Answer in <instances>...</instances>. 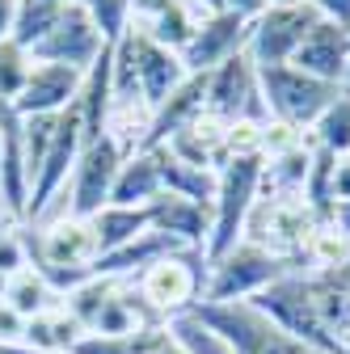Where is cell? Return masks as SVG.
<instances>
[{"mask_svg":"<svg viewBox=\"0 0 350 354\" xmlns=\"http://www.w3.org/2000/svg\"><path fill=\"white\" fill-rule=\"evenodd\" d=\"M304 270L300 261H287L270 249H261L253 241H241L237 249H228L220 261L207 266L203 274V295L199 304H237V299H253L257 291H266L270 283H279L283 274Z\"/></svg>","mask_w":350,"mask_h":354,"instance_id":"1","label":"cell"},{"mask_svg":"<svg viewBox=\"0 0 350 354\" xmlns=\"http://www.w3.org/2000/svg\"><path fill=\"white\" fill-rule=\"evenodd\" d=\"M257 194H261V156H237V160L220 165V190H215V207H211V236L203 249L207 266L241 245L245 219H249Z\"/></svg>","mask_w":350,"mask_h":354,"instance_id":"2","label":"cell"},{"mask_svg":"<svg viewBox=\"0 0 350 354\" xmlns=\"http://www.w3.org/2000/svg\"><path fill=\"white\" fill-rule=\"evenodd\" d=\"M194 313L220 333L237 354H325L308 342L283 333L270 317H261L249 299L237 304H194Z\"/></svg>","mask_w":350,"mask_h":354,"instance_id":"3","label":"cell"},{"mask_svg":"<svg viewBox=\"0 0 350 354\" xmlns=\"http://www.w3.org/2000/svg\"><path fill=\"white\" fill-rule=\"evenodd\" d=\"M257 88H261V102H266V114L300 131H308L325 114V106L342 93L338 84H325L291 64H257Z\"/></svg>","mask_w":350,"mask_h":354,"instance_id":"4","label":"cell"},{"mask_svg":"<svg viewBox=\"0 0 350 354\" xmlns=\"http://www.w3.org/2000/svg\"><path fill=\"white\" fill-rule=\"evenodd\" d=\"M321 219L325 215L317 207H308L304 198H257L249 219H245V236L241 241H253L261 249H270V253L304 266V249H308Z\"/></svg>","mask_w":350,"mask_h":354,"instance_id":"5","label":"cell"},{"mask_svg":"<svg viewBox=\"0 0 350 354\" xmlns=\"http://www.w3.org/2000/svg\"><path fill=\"white\" fill-rule=\"evenodd\" d=\"M203 274H207V261L203 253H173L152 261L144 274L131 279L136 295L144 299V308L156 321H169L178 313H190L203 295Z\"/></svg>","mask_w":350,"mask_h":354,"instance_id":"6","label":"cell"},{"mask_svg":"<svg viewBox=\"0 0 350 354\" xmlns=\"http://www.w3.org/2000/svg\"><path fill=\"white\" fill-rule=\"evenodd\" d=\"M261 317H270L283 333L300 337V342H308L325 354H342V346L329 337V329L321 325V313H317V304H313V291H308V274L304 270H291L283 274L279 283H270L266 291H257L249 299Z\"/></svg>","mask_w":350,"mask_h":354,"instance_id":"7","label":"cell"},{"mask_svg":"<svg viewBox=\"0 0 350 354\" xmlns=\"http://www.w3.org/2000/svg\"><path fill=\"white\" fill-rule=\"evenodd\" d=\"M118 165H122V152L102 136L93 144H84L68 186L59 194V203L47 211V219L55 215H80V219H93L102 207H110V190H114V177H118Z\"/></svg>","mask_w":350,"mask_h":354,"instance_id":"8","label":"cell"},{"mask_svg":"<svg viewBox=\"0 0 350 354\" xmlns=\"http://www.w3.org/2000/svg\"><path fill=\"white\" fill-rule=\"evenodd\" d=\"M317 9L308 0L295 5H266L253 21H249V59L253 64H291V55L300 51V42L317 30Z\"/></svg>","mask_w":350,"mask_h":354,"instance_id":"9","label":"cell"},{"mask_svg":"<svg viewBox=\"0 0 350 354\" xmlns=\"http://www.w3.org/2000/svg\"><path fill=\"white\" fill-rule=\"evenodd\" d=\"M207 114L220 122H266V102L257 88V64L249 51L224 59L220 68L207 72Z\"/></svg>","mask_w":350,"mask_h":354,"instance_id":"10","label":"cell"},{"mask_svg":"<svg viewBox=\"0 0 350 354\" xmlns=\"http://www.w3.org/2000/svg\"><path fill=\"white\" fill-rule=\"evenodd\" d=\"M114 47H118V55L131 64V76H136V84H140V97H144L152 110L190 76L178 51L160 47V42H152V38H144V34H136V30H127Z\"/></svg>","mask_w":350,"mask_h":354,"instance_id":"11","label":"cell"},{"mask_svg":"<svg viewBox=\"0 0 350 354\" xmlns=\"http://www.w3.org/2000/svg\"><path fill=\"white\" fill-rule=\"evenodd\" d=\"M106 47H110V42L98 30V21L84 13L80 5H68L59 13V21L51 26V34L42 38L30 55L38 64H64V68H76V72H89Z\"/></svg>","mask_w":350,"mask_h":354,"instance_id":"12","label":"cell"},{"mask_svg":"<svg viewBox=\"0 0 350 354\" xmlns=\"http://www.w3.org/2000/svg\"><path fill=\"white\" fill-rule=\"evenodd\" d=\"M249 47V17L224 9V13H207L194 30V38L186 42V51H182V64L190 76L199 72H211V68H220L224 59L241 55Z\"/></svg>","mask_w":350,"mask_h":354,"instance_id":"13","label":"cell"},{"mask_svg":"<svg viewBox=\"0 0 350 354\" xmlns=\"http://www.w3.org/2000/svg\"><path fill=\"white\" fill-rule=\"evenodd\" d=\"M203 17L207 13L194 9V0H131L127 30H136V34H144V38L182 55Z\"/></svg>","mask_w":350,"mask_h":354,"instance_id":"14","label":"cell"},{"mask_svg":"<svg viewBox=\"0 0 350 354\" xmlns=\"http://www.w3.org/2000/svg\"><path fill=\"white\" fill-rule=\"evenodd\" d=\"M291 68L308 72L325 84H346L350 80V26L338 21H317V30L300 42V51L291 55Z\"/></svg>","mask_w":350,"mask_h":354,"instance_id":"15","label":"cell"},{"mask_svg":"<svg viewBox=\"0 0 350 354\" xmlns=\"http://www.w3.org/2000/svg\"><path fill=\"white\" fill-rule=\"evenodd\" d=\"M80 88H84V72L34 59V72H30V80L21 88V97L13 102V110L21 118H30V114H64L80 97Z\"/></svg>","mask_w":350,"mask_h":354,"instance_id":"16","label":"cell"},{"mask_svg":"<svg viewBox=\"0 0 350 354\" xmlns=\"http://www.w3.org/2000/svg\"><path fill=\"white\" fill-rule=\"evenodd\" d=\"M207 110V72L199 76H186L173 93L152 110V136H148V148H160L178 136L182 127H190L199 114Z\"/></svg>","mask_w":350,"mask_h":354,"instance_id":"17","label":"cell"},{"mask_svg":"<svg viewBox=\"0 0 350 354\" xmlns=\"http://www.w3.org/2000/svg\"><path fill=\"white\" fill-rule=\"evenodd\" d=\"M165 194L160 186V160L152 148H140L122 156L118 177H114V190H110V207H148Z\"/></svg>","mask_w":350,"mask_h":354,"instance_id":"18","label":"cell"},{"mask_svg":"<svg viewBox=\"0 0 350 354\" xmlns=\"http://www.w3.org/2000/svg\"><path fill=\"white\" fill-rule=\"evenodd\" d=\"M156 219H152V228L156 232H169V236H178L186 249L203 253L207 249V236H211V207H199L190 198H173V194H160L156 203Z\"/></svg>","mask_w":350,"mask_h":354,"instance_id":"19","label":"cell"},{"mask_svg":"<svg viewBox=\"0 0 350 354\" xmlns=\"http://www.w3.org/2000/svg\"><path fill=\"white\" fill-rule=\"evenodd\" d=\"M313 169V140L287 148L279 156H261V194L257 198H304Z\"/></svg>","mask_w":350,"mask_h":354,"instance_id":"20","label":"cell"},{"mask_svg":"<svg viewBox=\"0 0 350 354\" xmlns=\"http://www.w3.org/2000/svg\"><path fill=\"white\" fill-rule=\"evenodd\" d=\"M156 160H160V186L165 194L173 198H190L199 207H215V190H220V173L215 169H199V165H186L178 156H169L165 148H152Z\"/></svg>","mask_w":350,"mask_h":354,"instance_id":"21","label":"cell"},{"mask_svg":"<svg viewBox=\"0 0 350 354\" xmlns=\"http://www.w3.org/2000/svg\"><path fill=\"white\" fill-rule=\"evenodd\" d=\"M80 337H84V325L59 304L55 313H42V317L26 321L21 346H26L30 354H72V350L80 346Z\"/></svg>","mask_w":350,"mask_h":354,"instance_id":"22","label":"cell"},{"mask_svg":"<svg viewBox=\"0 0 350 354\" xmlns=\"http://www.w3.org/2000/svg\"><path fill=\"white\" fill-rule=\"evenodd\" d=\"M0 299H5L21 321H34V317H42V313H55V308L64 304V299L51 291V283L34 270V266H26V270H17L13 279L0 283Z\"/></svg>","mask_w":350,"mask_h":354,"instance_id":"23","label":"cell"},{"mask_svg":"<svg viewBox=\"0 0 350 354\" xmlns=\"http://www.w3.org/2000/svg\"><path fill=\"white\" fill-rule=\"evenodd\" d=\"M152 219H156V207H152V203H148V207H102V211L93 215L102 253L122 249V245H131L136 236H144V232L152 228Z\"/></svg>","mask_w":350,"mask_h":354,"instance_id":"24","label":"cell"},{"mask_svg":"<svg viewBox=\"0 0 350 354\" xmlns=\"http://www.w3.org/2000/svg\"><path fill=\"white\" fill-rule=\"evenodd\" d=\"M165 329L173 333V342L182 346V354H237L220 333H215V329L194 313V308H190V313L169 317V321H165Z\"/></svg>","mask_w":350,"mask_h":354,"instance_id":"25","label":"cell"},{"mask_svg":"<svg viewBox=\"0 0 350 354\" xmlns=\"http://www.w3.org/2000/svg\"><path fill=\"white\" fill-rule=\"evenodd\" d=\"M308 140L333 156H350V93H342L325 106V114L308 127Z\"/></svg>","mask_w":350,"mask_h":354,"instance_id":"26","label":"cell"},{"mask_svg":"<svg viewBox=\"0 0 350 354\" xmlns=\"http://www.w3.org/2000/svg\"><path fill=\"white\" fill-rule=\"evenodd\" d=\"M68 5H51V0H21L17 5V26H13V42H21L26 51H34L42 38L51 34V26L59 21Z\"/></svg>","mask_w":350,"mask_h":354,"instance_id":"27","label":"cell"},{"mask_svg":"<svg viewBox=\"0 0 350 354\" xmlns=\"http://www.w3.org/2000/svg\"><path fill=\"white\" fill-rule=\"evenodd\" d=\"M30 72H34V55L21 42H13V38L0 42V102H17Z\"/></svg>","mask_w":350,"mask_h":354,"instance_id":"28","label":"cell"},{"mask_svg":"<svg viewBox=\"0 0 350 354\" xmlns=\"http://www.w3.org/2000/svg\"><path fill=\"white\" fill-rule=\"evenodd\" d=\"M98 21V30L106 34V42H118L127 34V17H131V0H72Z\"/></svg>","mask_w":350,"mask_h":354,"instance_id":"29","label":"cell"},{"mask_svg":"<svg viewBox=\"0 0 350 354\" xmlns=\"http://www.w3.org/2000/svg\"><path fill=\"white\" fill-rule=\"evenodd\" d=\"M317 9L321 21H338V26H350V0H308Z\"/></svg>","mask_w":350,"mask_h":354,"instance_id":"30","label":"cell"},{"mask_svg":"<svg viewBox=\"0 0 350 354\" xmlns=\"http://www.w3.org/2000/svg\"><path fill=\"white\" fill-rule=\"evenodd\" d=\"M350 198V156H338L333 165V203Z\"/></svg>","mask_w":350,"mask_h":354,"instance_id":"31","label":"cell"},{"mask_svg":"<svg viewBox=\"0 0 350 354\" xmlns=\"http://www.w3.org/2000/svg\"><path fill=\"white\" fill-rule=\"evenodd\" d=\"M325 219H329V224H333L342 236H350V198H342V203H329Z\"/></svg>","mask_w":350,"mask_h":354,"instance_id":"32","label":"cell"},{"mask_svg":"<svg viewBox=\"0 0 350 354\" xmlns=\"http://www.w3.org/2000/svg\"><path fill=\"white\" fill-rule=\"evenodd\" d=\"M17 5H21V0H0V42L13 38V26H17Z\"/></svg>","mask_w":350,"mask_h":354,"instance_id":"33","label":"cell"},{"mask_svg":"<svg viewBox=\"0 0 350 354\" xmlns=\"http://www.w3.org/2000/svg\"><path fill=\"white\" fill-rule=\"evenodd\" d=\"M228 9H232V13H241V17H249V21H253V17H257V13H261V9H266V0H228Z\"/></svg>","mask_w":350,"mask_h":354,"instance_id":"34","label":"cell"},{"mask_svg":"<svg viewBox=\"0 0 350 354\" xmlns=\"http://www.w3.org/2000/svg\"><path fill=\"white\" fill-rule=\"evenodd\" d=\"M194 9H199V13H224L228 0H194Z\"/></svg>","mask_w":350,"mask_h":354,"instance_id":"35","label":"cell"},{"mask_svg":"<svg viewBox=\"0 0 350 354\" xmlns=\"http://www.w3.org/2000/svg\"><path fill=\"white\" fill-rule=\"evenodd\" d=\"M0 156H5V114H0Z\"/></svg>","mask_w":350,"mask_h":354,"instance_id":"36","label":"cell"},{"mask_svg":"<svg viewBox=\"0 0 350 354\" xmlns=\"http://www.w3.org/2000/svg\"><path fill=\"white\" fill-rule=\"evenodd\" d=\"M266 5H295V0H266Z\"/></svg>","mask_w":350,"mask_h":354,"instance_id":"37","label":"cell"},{"mask_svg":"<svg viewBox=\"0 0 350 354\" xmlns=\"http://www.w3.org/2000/svg\"><path fill=\"white\" fill-rule=\"evenodd\" d=\"M51 5H72V0H51Z\"/></svg>","mask_w":350,"mask_h":354,"instance_id":"38","label":"cell"},{"mask_svg":"<svg viewBox=\"0 0 350 354\" xmlns=\"http://www.w3.org/2000/svg\"><path fill=\"white\" fill-rule=\"evenodd\" d=\"M342 88H346V93H350V84H342Z\"/></svg>","mask_w":350,"mask_h":354,"instance_id":"39","label":"cell"},{"mask_svg":"<svg viewBox=\"0 0 350 354\" xmlns=\"http://www.w3.org/2000/svg\"><path fill=\"white\" fill-rule=\"evenodd\" d=\"M0 215H5V211H0Z\"/></svg>","mask_w":350,"mask_h":354,"instance_id":"40","label":"cell"},{"mask_svg":"<svg viewBox=\"0 0 350 354\" xmlns=\"http://www.w3.org/2000/svg\"><path fill=\"white\" fill-rule=\"evenodd\" d=\"M346 84H350V80H346Z\"/></svg>","mask_w":350,"mask_h":354,"instance_id":"41","label":"cell"}]
</instances>
